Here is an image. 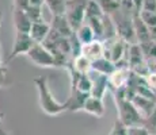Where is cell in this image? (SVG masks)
<instances>
[{
    "instance_id": "obj_20",
    "label": "cell",
    "mask_w": 156,
    "mask_h": 135,
    "mask_svg": "<svg viewBox=\"0 0 156 135\" xmlns=\"http://www.w3.org/2000/svg\"><path fill=\"white\" fill-rule=\"evenodd\" d=\"M105 15V12L102 11V8L99 7L97 2L94 0H90L87 3V7H86V14H84V20L87 19H92V18H102Z\"/></svg>"
},
{
    "instance_id": "obj_38",
    "label": "cell",
    "mask_w": 156,
    "mask_h": 135,
    "mask_svg": "<svg viewBox=\"0 0 156 135\" xmlns=\"http://www.w3.org/2000/svg\"><path fill=\"white\" fill-rule=\"evenodd\" d=\"M152 64H154V66H152V69H155V70H156V59H155V61H152Z\"/></svg>"
},
{
    "instance_id": "obj_28",
    "label": "cell",
    "mask_w": 156,
    "mask_h": 135,
    "mask_svg": "<svg viewBox=\"0 0 156 135\" xmlns=\"http://www.w3.org/2000/svg\"><path fill=\"white\" fill-rule=\"evenodd\" d=\"M141 10L143 11H152V12H156V0H143Z\"/></svg>"
},
{
    "instance_id": "obj_11",
    "label": "cell",
    "mask_w": 156,
    "mask_h": 135,
    "mask_svg": "<svg viewBox=\"0 0 156 135\" xmlns=\"http://www.w3.org/2000/svg\"><path fill=\"white\" fill-rule=\"evenodd\" d=\"M12 19H14V26H15L16 32H27V34H29V31H30V29H31L33 23L30 22V19H29L27 15H26L25 10L14 7Z\"/></svg>"
},
{
    "instance_id": "obj_10",
    "label": "cell",
    "mask_w": 156,
    "mask_h": 135,
    "mask_svg": "<svg viewBox=\"0 0 156 135\" xmlns=\"http://www.w3.org/2000/svg\"><path fill=\"white\" fill-rule=\"evenodd\" d=\"M130 101H132V104L134 106V108L137 110V112H139L144 119L148 118V116L152 113V111L156 108L155 103L152 100H149V99H145V97H143V96H139V95H134L133 97L130 99Z\"/></svg>"
},
{
    "instance_id": "obj_1",
    "label": "cell",
    "mask_w": 156,
    "mask_h": 135,
    "mask_svg": "<svg viewBox=\"0 0 156 135\" xmlns=\"http://www.w3.org/2000/svg\"><path fill=\"white\" fill-rule=\"evenodd\" d=\"M33 83L37 86L40 107L46 115L57 116V115H60V113L68 111L67 100H65L64 103H61V101H58L55 96H53L52 91H50V88H49V84H48L46 77H44V76L35 77V79L33 80Z\"/></svg>"
},
{
    "instance_id": "obj_6",
    "label": "cell",
    "mask_w": 156,
    "mask_h": 135,
    "mask_svg": "<svg viewBox=\"0 0 156 135\" xmlns=\"http://www.w3.org/2000/svg\"><path fill=\"white\" fill-rule=\"evenodd\" d=\"M91 96L92 97H98V99H103L106 92L109 91V77L103 76V74L95 73L94 76H91Z\"/></svg>"
},
{
    "instance_id": "obj_5",
    "label": "cell",
    "mask_w": 156,
    "mask_h": 135,
    "mask_svg": "<svg viewBox=\"0 0 156 135\" xmlns=\"http://www.w3.org/2000/svg\"><path fill=\"white\" fill-rule=\"evenodd\" d=\"M34 45H35L34 41L31 39V37H30L27 32H16L12 49H11V53L8 54L5 61L10 62V61H12L14 58H16L18 56H20V54H27Z\"/></svg>"
},
{
    "instance_id": "obj_39",
    "label": "cell",
    "mask_w": 156,
    "mask_h": 135,
    "mask_svg": "<svg viewBox=\"0 0 156 135\" xmlns=\"http://www.w3.org/2000/svg\"><path fill=\"white\" fill-rule=\"evenodd\" d=\"M154 95H155V99H154V101H155V106H156V91H154Z\"/></svg>"
},
{
    "instance_id": "obj_12",
    "label": "cell",
    "mask_w": 156,
    "mask_h": 135,
    "mask_svg": "<svg viewBox=\"0 0 156 135\" xmlns=\"http://www.w3.org/2000/svg\"><path fill=\"white\" fill-rule=\"evenodd\" d=\"M50 29H52L56 34H58L60 37H64V38H71L75 32L73 30L71 29L65 15L53 16V22H52V25H50Z\"/></svg>"
},
{
    "instance_id": "obj_21",
    "label": "cell",
    "mask_w": 156,
    "mask_h": 135,
    "mask_svg": "<svg viewBox=\"0 0 156 135\" xmlns=\"http://www.w3.org/2000/svg\"><path fill=\"white\" fill-rule=\"evenodd\" d=\"M140 50H141L144 58L148 62H152L156 59V43L152 41L145 42V43H140Z\"/></svg>"
},
{
    "instance_id": "obj_23",
    "label": "cell",
    "mask_w": 156,
    "mask_h": 135,
    "mask_svg": "<svg viewBox=\"0 0 156 135\" xmlns=\"http://www.w3.org/2000/svg\"><path fill=\"white\" fill-rule=\"evenodd\" d=\"M25 12L29 16L30 22L31 23H38V22H45L44 20V15H42V8L38 7H26Z\"/></svg>"
},
{
    "instance_id": "obj_22",
    "label": "cell",
    "mask_w": 156,
    "mask_h": 135,
    "mask_svg": "<svg viewBox=\"0 0 156 135\" xmlns=\"http://www.w3.org/2000/svg\"><path fill=\"white\" fill-rule=\"evenodd\" d=\"M94 2L99 4L102 11L106 15H112L121 7V0H94Z\"/></svg>"
},
{
    "instance_id": "obj_16",
    "label": "cell",
    "mask_w": 156,
    "mask_h": 135,
    "mask_svg": "<svg viewBox=\"0 0 156 135\" xmlns=\"http://www.w3.org/2000/svg\"><path fill=\"white\" fill-rule=\"evenodd\" d=\"M114 70H115V65L110 59L105 58V57L91 62V72H95V73H99V74L109 77Z\"/></svg>"
},
{
    "instance_id": "obj_37",
    "label": "cell",
    "mask_w": 156,
    "mask_h": 135,
    "mask_svg": "<svg viewBox=\"0 0 156 135\" xmlns=\"http://www.w3.org/2000/svg\"><path fill=\"white\" fill-rule=\"evenodd\" d=\"M2 20H3V12L0 11V26H2Z\"/></svg>"
},
{
    "instance_id": "obj_35",
    "label": "cell",
    "mask_w": 156,
    "mask_h": 135,
    "mask_svg": "<svg viewBox=\"0 0 156 135\" xmlns=\"http://www.w3.org/2000/svg\"><path fill=\"white\" fill-rule=\"evenodd\" d=\"M0 135H10V134L7 133V131L4 130V127H3L2 124H0Z\"/></svg>"
},
{
    "instance_id": "obj_25",
    "label": "cell",
    "mask_w": 156,
    "mask_h": 135,
    "mask_svg": "<svg viewBox=\"0 0 156 135\" xmlns=\"http://www.w3.org/2000/svg\"><path fill=\"white\" fill-rule=\"evenodd\" d=\"M144 127L147 128V131L149 135H156V108L152 111V113L147 119H144Z\"/></svg>"
},
{
    "instance_id": "obj_8",
    "label": "cell",
    "mask_w": 156,
    "mask_h": 135,
    "mask_svg": "<svg viewBox=\"0 0 156 135\" xmlns=\"http://www.w3.org/2000/svg\"><path fill=\"white\" fill-rule=\"evenodd\" d=\"M103 43H102V41H92L91 43H87V45H83L82 46V54L83 57H86L88 61L94 62L97 61V59H99L103 57Z\"/></svg>"
},
{
    "instance_id": "obj_33",
    "label": "cell",
    "mask_w": 156,
    "mask_h": 135,
    "mask_svg": "<svg viewBox=\"0 0 156 135\" xmlns=\"http://www.w3.org/2000/svg\"><path fill=\"white\" fill-rule=\"evenodd\" d=\"M132 3H133L134 11L140 12V11H141V5H143V0H132Z\"/></svg>"
},
{
    "instance_id": "obj_14",
    "label": "cell",
    "mask_w": 156,
    "mask_h": 135,
    "mask_svg": "<svg viewBox=\"0 0 156 135\" xmlns=\"http://www.w3.org/2000/svg\"><path fill=\"white\" fill-rule=\"evenodd\" d=\"M50 32V25L46 22H38L33 23L31 29L29 31V35L31 37V39L34 41V43H42V42L48 38Z\"/></svg>"
},
{
    "instance_id": "obj_31",
    "label": "cell",
    "mask_w": 156,
    "mask_h": 135,
    "mask_svg": "<svg viewBox=\"0 0 156 135\" xmlns=\"http://www.w3.org/2000/svg\"><path fill=\"white\" fill-rule=\"evenodd\" d=\"M5 79H7V69L4 66H0V86L5 84Z\"/></svg>"
},
{
    "instance_id": "obj_4",
    "label": "cell",
    "mask_w": 156,
    "mask_h": 135,
    "mask_svg": "<svg viewBox=\"0 0 156 135\" xmlns=\"http://www.w3.org/2000/svg\"><path fill=\"white\" fill-rule=\"evenodd\" d=\"M35 65L42 68H56V61L52 53L44 46L42 43H35L26 54Z\"/></svg>"
},
{
    "instance_id": "obj_32",
    "label": "cell",
    "mask_w": 156,
    "mask_h": 135,
    "mask_svg": "<svg viewBox=\"0 0 156 135\" xmlns=\"http://www.w3.org/2000/svg\"><path fill=\"white\" fill-rule=\"evenodd\" d=\"M14 7L25 10L27 7V0H14Z\"/></svg>"
},
{
    "instance_id": "obj_15",
    "label": "cell",
    "mask_w": 156,
    "mask_h": 135,
    "mask_svg": "<svg viewBox=\"0 0 156 135\" xmlns=\"http://www.w3.org/2000/svg\"><path fill=\"white\" fill-rule=\"evenodd\" d=\"M91 95H86L82 93V92L76 91V89H71V95L67 99V103H68V111L71 112H76V111H80L83 108V104L87 100V97Z\"/></svg>"
},
{
    "instance_id": "obj_24",
    "label": "cell",
    "mask_w": 156,
    "mask_h": 135,
    "mask_svg": "<svg viewBox=\"0 0 156 135\" xmlns=\"http://www.w3.org/2000/svg\"><path fill=\"white\" fill-rule=\"evenodd\" d=\"M140 19L143 20V23L145 25L148 29L156 26V12H152V11H140L139 12Z\"/></svg>"
},
{
    "instance_id": "obj_26",
    "label": "cell",
    "mask_w": 156,
    "mask_h": 135,
    "mask_svg": "<svg viewBox=\"0 0 156 135\" xmlns=\"http://www.w3.org/2000/svg\"><path fill=\"white\" fill-rule=\"evenodd\" d=\"M109 135H128V127H125L121 122L117 119L113 124V128Z\"/></svg>"
},
{
    "instance_id": "obj_13",
    "label": "cell",
    "mask_w": 156,
    "mask_h": 135,
    "mask_svg": "<svg viewBox=\"0 0 156 135\" xmlns=\"http://www.w3.org/2000/svg\"><path fill=\"white\" fill-rule=\"evenodd\" d=\"M84 112L90 113L92 116H97V118H102L105 113V104H103V99H98V97H92L88 96L87 100L83 104L82 108Z\"/></svg>"
},
{
    "instance_id": "obj_9",
    "label": "cell",
    "mask_w": 156,
    "mask_h": 135,
    "mask_svg": "<svg viewBox=\"0 0 156 135\" xmlns=\"http://www.w3.org/2000/svg\"><path fill=\"white\" fill-rule=\"evenodd\" d=\"M132 22H133V31H134V37H136L137 43H145L149 42V29L143 23V20L140 19L139 12H134L133 18H132Z\"/></svg>"
},
{
    "instance_id": "obj_34",
    "label": "cell",
    "mask_w": 156,
    "mask_h": 135,
    "mask_svg": "<svg viewBox=\"0 0 156 135\" xmlns=\"http://www.w3.org/2000/svg\"><path fill=\"white\" fill-rule=\"evenodd\" d=\"M149 38H151L152 42H155L156 43V26L149 29Z\"/></svg>"
},
{
    "instance_id": "obj_2",
    "label": "cell",
    "mask_w": 156,
    "mask_h": 135,
    "mask_svg": "<svg viewBox=\"0 0 156 135\" xmlns=\"http://www.w3.org/2000/svg\"><path fill=\"white\" fill-rule=\"evenodd\" d=\"M117 106V119L125 126V127H136L144 124V118L137 112V110L132 104L130 100H115Z\"/></svg>"
},
{
    "instance_id": "obj_27",
    "label": "cell",
    "mask_w": 156,
    "mask_h": 135,
    "mask_svg": "<svg viewBox=\"0 0 156 135\" xmlns=\"http://www.w3.org/2000/svg\"><path fill=\"white\" fill-rule=\"evenodd\" d=\"M128 135H149L144 126H136V127H128Z\"/></svg>"
},
{
    "instance_id": "obj_40",
    "label": "cell",
    "mask_w": 156,
    "mask_h": 135,
    "mask_svg": "<svg viewBox=\"0 0 156 135\" xmlns=\"http://www.w3.org/2000/svg\"><path fill=\"white\" fill-rule=\"evenodd\" d=\"M0 124H2V116H0Z\"/></svg>"
},
{
    "instance_id": "obj_36",
    "label": "cell",
    "mask_w": 156,
    "mask_h": 135,
    "mask_svg": "<svg viewBox=\"0 0 156 135\" xmlns=\"http://www.w3.org/2000/svg\"><path fill=\"white\" fill-rule=\"evenodd\" d=\"M0 66H4L3 65V59H2V47H0Z\"/></svg>"
},
{
    "instance_id": "obj_19",
    "label": "cell",
    "mask_w": 156,
    "mask_h": 135,
    "mask_svg": "<svg viewBox=\"0 0 156 135\" xmlns=\"http://www.w3.org/2000/svg\"><path fill=\"white\" fill-rule=\"evenodd\" d=\"M45 4L52 11L53 16H61L65 15V7H67V0H45Z\"/></svg>"
},
{
    "instance_id": "obj_18",
    "label": "cell",
    "mask_w": 156,
    "mask_h": 135,
    "mask_svg": "<svg viewBox=\"0 0 156 135\" xmlns=\"http://www.w3.org/2000/svg\"><path fill=\"white\" fill-rule=\"evenodd\" d=\"M75 35H76L77 41L80 42V45H87V43H91L92 41H95V34L92 31V29L90 27L87 23H83L79 29L75 31Z\"/></svg>"
},
{
    "instance_id": "obj_30",
    "label": "cell",
    "mask_w": 156,
    "mask_h": 135,
    "mask_svg": "<svg viewBox=\"0 0 156 135\" xmlns=\"http://www.w3.org/2000/svg\"><path fill=\"white\" fill-rule=\"evenodd\" d=\"M44 4H45V0H27V5H29V7L42 8Z\"/></svg>"
},
{
    "instance_id": "obj_29",
    "label": "cell",
    "mask_w": 156,
    "mask_h": 135,
    "mask_svg": "<svg viewBox=\"0 0 156 135\" xmlns=\"http://www.w3.org/2000/svg\"><path fill=\"white\" fill-rule=\"evenodd\" d=\"M145 81H147V84H148V85L154 89V91H156V70L152 69V70L149 72L148 76L145 77Z\"/></svg>"
},
{
    "instance_id": "obj_7",
    "label": "cell",
    "mask_w": 156,
    "mask_h": 135,
    "mask_svg": "<svg viewBox=\"0 0 156 135\" xmlns=\"http://www.w3.org/2000/svg\"><path fill=\"white\" fill-rule=\"evenodd\" d=\"M130 69L129 68H115V70L109 76V89L117 91L128 84L130 77Z\"/></svg>"
},
{
    "instance_id": "obj_3",
    "label": "cell",
    "mask_w": 156,
    "mask_h": 135,
    "mask_svg": "<svg viewBox=\"0 0 156 135\" xmlns=\"http://www.w3.org/2000/svg\"><path fill=\"white\" fill-rule=\"evenodd\" d=\"M88 2L90 0H67L65 18H67L68 23L73 31H76L84 23L86 7Z\"/></svg>"
},
{
    "instance_id": "obj_17",
    "label": "cell",
    "mask_w": 156,
    "mask_h": 135,
    "mask_svg": "<svg viewBox=\"0 0 156 135\" xmlns=\"http://www.w3.org/2000/svg\"><path fill=\"white\" fill-rule=\"evenodd\" d=\"M69 66L79 74H88L91 72V61H88L86 57L80 54L69 62Z\"/></svg>"
}]
</instances>
